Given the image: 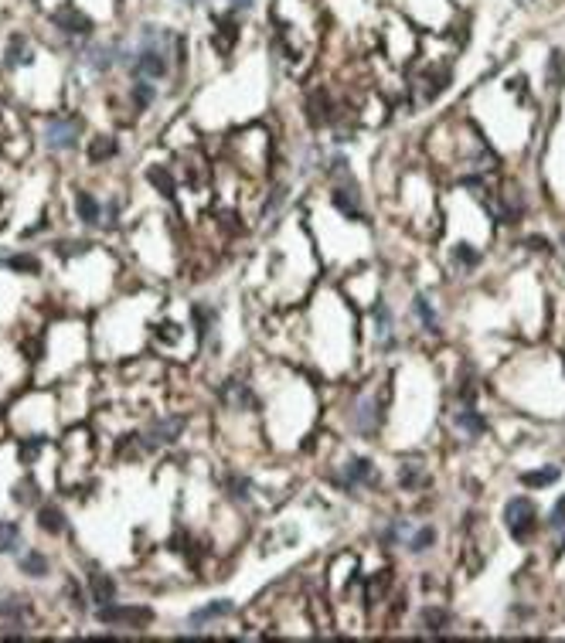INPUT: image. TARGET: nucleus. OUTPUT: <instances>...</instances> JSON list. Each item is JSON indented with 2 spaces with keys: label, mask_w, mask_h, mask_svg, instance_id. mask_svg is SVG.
I'll return each mask as SVG.
<instances>
[{
  "label": "nucleus",
  "mask_w": 565,
  "mask_h": 643,
  "mask_svg": "<svg viewBox=\"0 0 565 643\" xmlns=\"http://www.w3.org/2000/svg\"><path fill=\"white\" fill-rule=\"evenodd\" d=\"M167 48H170V34L164 28H143V48L133 55V75L140 78H164L167 75Z\"/></svg>",
  "instance_id": "1"
},
{
  "label": "nucleus",
  "mask_w": 565,
  "mask_h": 643,
  "mask_svg": "<svg viewBox=\"0 0 565 643\" xmlns=\"http://www.w3.org/2000/svg\"><path fill=\"white\" fill-rule=\"evenodd\" d=\"M535 521H538V511L528 497H514L504 504V524L514 541H528L535 535Z\"/></svg>",
  "instance_id": "2"
},
{
  "label": "nucleus",
  "mask_w": 565,
  "mask_h": 643,
  "mask_svg": "<svg viewBox=\"0 0 565 643\" xmlns=\"http://www.w3.org/2000/svg\"><path fill=\"white\" fill-rule=\"evenodd\" d=\"M82 137V122L76 116H65V120H51L45 130V143L51 150H72Z\"/></svg>",
  "instance_id": "3"
},
{
  "label": "nucleus",
  "mask_w": 565,
  "mask_h": 643,
  "mask_svg": "<svg viewBox=\"0 0 565 643\" xmlns=\"http://www.w3.org/2000/svg\"><path fill=\"white\" fill-rule=\"evenodd\" d=\"M181 429H184V419H157L143 436H140V449H147V453H153V449H160V446H167L174 443L177 436H181Z\"/></svg>",
  "instance_id": "4"
},
{
  "label": "nucleus",
  "mask_w": 565,
  "mask_h": 643,
  "mask_svg": "<svg viewBox=\"0 0 565 643\" xmlns=\"http://www.w3.org/2000/svg\"><path fill=\"white\" fill-rule=\"evenodd\" d=\"M28 612H31V606L21 596H4L0 599V629H4L7 637H21Z\"/></svg>",
  "instance_id": "5"
},
{
  "label": "nucleus",
  "mask_w": 565,
  "mask_h": 643,
  "mask_svg": "<svg viewBox=\"0 0 565 643\" xmlns=\"http://www.w3.org/2000/svg\"><path fill=\"white\" fill-rule=\"evenodd\" d=\"M337 177H341V184H337L334 194H331L334 208H337V211H344L348 218H361V194H358V181H354L351 174H337Z\"/></svg>",
  "instance_id": "6"
},
{
  "label": "nucleus",
  "mask_w": 565,
  "mask_h": 643,
  "mask_svg": "<svg viewBox=\"0 0 565 643\" xmlns=\"http://www.w3.org/2000/svg\"><path fill=\"white\" fill-rule=\"evenodd\" d=\"M99 620L103 623H123V627H143V623H150L153 612L143 610V606H99Z\"/></svg>",
  "instance_id": "7"
},
{
  "label": "nucleus",
  "mask_w": 565,
  "mask_h": 643,
  "mask_svg": "<svg viewBox=\"0 0 565 643\" xmlns=\"http://www.w3.org/2000/svg\"><path fill=\"white\" fill-rule=\"evenodd\" d=\"M375 480H378V474H375V463H371V459H351V463L341 470V476H337V483L348 490L361 487V483H375Z\"/></svg>",
  "instance_id": "8"
},
{
  "label": "nucleus",
  "mask_w": 565,
  "mask_h": 643,
  "mask_svg": "<svg viewBox=\"0 0 565 643\" xmlns=\"http://www.w3.org/2000/svg\"><path fill=\"white\" fill-rule=\"evenodd\" d=\"M55 24H58L61 31H68V34H89L92 31V17L89 14H82L76 4H65V7H58L55 11Z\"/></svg>",
  "instance_id": "9"
},
{
  "label": "nucleus",
  "mask_w": 565,
  "mask_h": 643,
  "mask_svg": "<svg viewBox=\"0 0 565 643\" xmlns=\"http://www.w3.org/2000/svg\"><path fill=\"white\" fill-rule=\"evenodd\" d=\"M382 405L378 402H371V398H365L361 405H358V415H354V426H358V432H375V429L382 426Z\"/></svg>",
  "instance_id": "10"
},
{
  "label": "nucleus",
  "mask_w": 565,
  "mask_h": 643,
  "mask_svg": "<svg viewBox=\"0 0 565 643\" xmlns=\"http://www.w3.org/2000/svg\"><path fill=\"white\" fill-rule=\"evenodd\" d=\"M89 592H92V602H95V606H109V602L116 599V582L109 579L106 572H92Z\"/></svg>",
  "instance_id": "11"
},
{
  "label": "nucleus",
  "mask_w": 565,
  "mask_h": 643,
  "mask_svg": "<svg viewBox=\"0 0 565 643\" xmlns=\"http://www.w3.org/2000/svg\"><path fill=\"white\" fill-rule=\"evenodd\" d=\"M331 113H334V109H331V95L323 89L310 92V99H306V116H310V122H313V126H323V122L331 120Z\"/></svg>",
  "instance_id": "12"
},
{
  "label": "nucleus",
  "mask_w": 565,
  "mask_h": 643,
  "mask_svg": "<svg viewBox=\"0 0 565 643\" xmlns=\"http://www.w3.org/2000/svg\"><path fill=\"white\" fill-rule=\"evenodd\" d=\"M232 612V602L229 599H214V602H208V606H201V610L191 612V627H204V623H212V620H218V616H229Z\"/></svg>",
  "instance_id": "13"
},
{
  "label": "nucleus",
  "mask_w": 565,
  "mask_h": 643,
  "mask_svg": "<svg viewBox=\"0 0 565 643\" xmlns=\"http://www.w3.org/2000/svg\"><path fill=\"white\" fill-rule=\"evenodd\" d=\"M76 211L85 225H99L103 221V208H99V201L92 198L89 191H78L76 194Z\"/></svg>",
  "instance_id": "14"
},
{
  "label": "nucleus",
  "mask_w": 565,
  "mask_h": 643,
  "mask_svg": "<svg viewBox=\"0 0 565 643\" xmlns=\"http://www.w3.org/2000/svg\"><path fill=\"white\" fill-rule=\"evenodd\" d=\"M31 58H34V55H31L28 38H24V34H14V38L7 41V65L17 68V65H28Z\"/></svg>",
  "instance_id": "15"
},
{
  "label": "nucleus",
  "mask_w": 565,
  "mask_h": 643,
  "mask_svg": "<svg viewBox=\"0 0 565 643\" xmlns=\"http://www.w3.org/2000/svg\"><path fill=\"white\" fill-rule=\"evenodd\" d=\"M38 528H41V531H48V535H61V531H65V518H61V511L58 507H41V511H38Z\"/></svg>",
  "instance_id": "16"
},
{
  "label": "nucleus",
  "mask_w": 565,
  "mask_h": 643,
  "mask_svg": "<svg viewBox=\"0 0 565 643\" xmlns=\"http://www.w3.org/2000/svg\"><path fill=\"white\" fill-rule=\"evenodd\" d=\"M559 476H562L559 466H545V470H535V474H521V483L532 490H541V487H549V483H555Z\"/></svg>",
  "instance_id": "17"
},
{
  "label": "nucleus",
  "mask_w": 565,
  "mask_h": 643,
  "mask_svg": "<svg viewBox=\"0 0 565 643\" xmlns=\"http://www.w3.org/2000/svg\"><path fill=\"white\" fill-rule=\"evenodd\" d=\"M21 548V528L14 521H0V551L4 555H14Z\"/></svg>",
  "instance_id": "18"
},
{
  "label": "nucleus",
  "mask_w": 565,
  "mask_h": 643,
  "mask_svg": "<svg viewBox=\"0 0 565 643\" xmlns=\"http://www.w3.org/2000/svg\"><path fill=\"white\" fill-rule=\"evenodd\" d=\"M457 422H460L463 429H467L470 436H484V432H487V422H484V415L477 412V409H470V405L457 412Z\"/></svg>",
  "instance_id": "19"
},
{
  "label": "nucleus",
  "mask_w": 565,
  "mask_h": 643,
  "mask_svg": "<svg viewBox=\"0 0 565 643\" xmlns=\"http://www.w3.org/2000/svg\"><path fill=\"white\" fill-rule=\"evenodd\" d=\"M195 327H198V337L201 340H208L212 337V327H214V310L208 303H195Z\"/></svg>",
  "instance_id": "20"
},
{
  "label": "nucleus",
  "mask_w": 565,
  "mask_h": 643,
  "mask_svg": "<svg viewBox=\"0 0 565 643\" xmlns=\"http://www.w3.org/2000/svg\"><path fill=\"white\" fill-rule=\"evenodd\" d=\"M113 55H116L113 48H106V45H92L89 51H85V61H89L95 72H106L109 65H113ZM116 58H120V55H116Z\"/></svg>",
  "instance_id": "21"
},
{
  "label": "nucleus",
  "mask_w": 565,
  "mask_h": 643,
  "mask_svg": "<svg viewBox=\"0 0 565 643\" xmlns=\"http://www.w3.org/2000/svg\"><path fill=\"white\" fill-rule=\"evenodd\" d=\"M225 490H229L232 501H249V493H252V480H249V476H239V474H229V476H225Z\"/></svg>",
  "instance_id": "22"
},
{
  "label": "nucleus",
  "mask_w": 565,
  "mask_h": 643,
  "mask_svg": "<svg viewBox=\"0 0 565 643\" xmlns=\"http://www.w3.org/2000/svg\"><path fill=\"white\" fill-rule=\"evenodd\" d=\"M21 572H24V575H34V579H41V575H48V558L41 555V551H28V555L21 558Z\"/></svg>",
  "instance_id": "23"
},
{
  "label": "nucleus",
  "mask_w": 565,
  "mask_h": 643,
  "mask_svg": "<svg viewBox=\"0 0 565 643\" xmlns=\"http://www.w3.org/2000/svg\"><path fill=\"white\" fill-rule=\"evenodd\" d=\"M116 140H109V137H99V140H92V147H89V160L92 164H103V160H109V157H116Z\"/></svg>",
  "instance_id": "24"
},
{
  "label": "nucleus",
  "mask_w": 565,
  "mask_h": 643,
  "mask_svg": "<svg viewBox=\"0 0 565 643\" xmlns=\"http://www.w3.org/2000/svg\"><path fill=\"white\" fill-rule=\"evenodd\" d=\"M423 623H426V629H432V633H443V629L450 627V612L429 606V610H423Z\"/></svg>",
  "instance_id": "25"
},
{
  "label": "nucleus",
  "mask_w": 565,
  "mask_h": 643,
  "mask_svg": "<svg viewBox=\"0 0 565 643\" xmlns=\"http://www.w3.org/2000/svg\"><path fill=\"white\" fill-rule=\"evenodd\" d=\"M147 177H150V184H157V187H160V194H164V198H174V177H170L164 167H150V174H147Z\"/></svg>",
  "instance_id": "26"
},
{
  "label": "nucleus",
  "mask_w": 565,
  "mask_h": 643,
  "mask_svg": "<svg viewBox=\"0 0 565 643\" xmlns=\"http://www.w3.org/2000/svg\"><path fill=\"white\" fill-rule=\"evenodd\" d=\"M153 95H157V89L150 85V78H140L137 85H133V103H137L140 109H147L153 103Z\"/></svg>",
  "instance_id": "27"
},
{
  "label": "nucleus",
  "mask_w": 565,
  "mask_h": 643,
  "mask_svg": "<svg viewBox=\"0 0 565 643\" xmlns=\"http://www.w3.org/2000/svg\"><path fill=\"white\" fill-rule=\"evenodd\" d=\"M7 269H14V273H41V262L34 256H14V259H7Z\"/></svg>",
  "instance_id": "28"
},
{
  "label": "nucleus",
  "mask_w": 565,
  "mask_h": 643,
  "mask_svg": "<svg viewBox=\"0 0 565 643\" xmlns=\"http://www.w3.org/2000/svg\"><path fill=\"white\" fill-rule=\"evenodd\" d=\"M426 483V474L419 466H402V487L405 490H419Z\"/></svg>",
  "instance_id": "29"
},
{
  "label": "nucleus",
  "mask_w": 565,
  "mask_h": 643,
  "mask_svg": "<svg viewBox=\"0 0 565 643\" xmlns=\"http://www.w3.org/2000/svg\"><path fill=\"white\" fill-rule=\"evenodd\" d=\"M432 541H436V531H432V528H419V531L409 538V548H413V551H426Z\"/></svg>",
  "instance_id": "30"
},
{
  "label": "nucleus",
  "mask_w": 565,
  "mask_h": 643,
  "mask_svg": "<svg viewBox=\"0 0 565 643\" xmlns=\"http://www.w3.org/2000/svg\"><path fill=\"white\" fill-rule=\"evenodd\" d=\"M453 259H457L460 266H467V269H474L477 262H480V252L470 249V245H457V249H453Z\"/></svg>",
  "instance_id": "31"
},
{
  "label": "nucleus",
  "mask_w": 565,
  "mask_h": 643,
  "mask_svg": "<svg viewBox=\"0 0 565 643\" xmlns=\"http://www.w3.org/2000/svg\"><path fill=\"white\" fill-rule=\"evenodd\" d=\"M415 313H419V317H423V323H426L429 330L436 334V317H432V306H429L426 296H415Z\"/></svg>",
  "instance_id": "32"
},
{
  "label": "nucleus",
  "mask_w": 565,
  "mask_h": 643,
  "mask_svg": "<svg viewBox=\"0 0 565 643\" xmlns=\"http://www.w3.org/2000/svg\"><path fill=\"white\" fill-rule=\"evenodd\" d=\"M565 78V55H551V65H549V82L559 85Z\"/></svg>",
  "instance_id": "33"
},
{
  "label": "nucleus",
  "mask_w": 565,
  "mask_h": 643,
  "mask_svg": "<svg viewBox=\"0 0 565 643\" xmlns=\"http://www.w3.org/2000/svg\"><path fill=\"white\" fill-rule=\"evenodd\" d=\"M17 504H31V501H34V493H38V487H34V480H21V483H17Z\"/></svg>",
  "instance_id": "34"
},
{
  "label": "nucleus",
  "mask_w": 565,
  "mask_h": 643,
  "mask_svg": "<svg viewBox=\"0 0 565 643\" xmlns=\"http://www.w3.org/2000/svg\"><path fill=\"white\" fill-rule=\"evenodd\" d=\"M85 249H89L85 242H55V252H58L61 259H65V256H82Z\"/></svg>",
  "instance_id": "35"
},
{
  "label": "nucleus",
  "mask_w": 565,
  "mask_h": 643,
  "mask_svg": "<svg viewBox=\"0 0 565 643\" xmlns=\"http://www.w3.org/2000/svg\"><path fill=\"white\" fill-rule=\"evenodd\" d=\"M375 313H378V334L388 337V334H392V313H388V306L378 303V306H375Z\"/></svg>",
  "instance_id": "36"
},
{
  "label": "nucleus",
  "mask_w": 565,
  "mask_h": 643,
  "mask_svg": "<svg viewBox=\"0 0 565 643\" xmlns=\"http://www.w3.org/2000/svg\"><path fill=\"white\" fill-rule=\"evenodd\" d=\"M549 524H551V528H559V531H565V497H562V501H559L555 507H551Z\"/></svg>",
  "instance_id": "37"
},
{
  "label": "nucleus",
  "mask_w": 565,
  "mask_h": 643,
  "mask_svg": "<svg viewBox=\"0 0 565 643\" xmlns=\"http://www.w3.org/2000/svg\"><path fill=\"white\" fill-rule=\"evenodd\" d=\"M177 330H181L177 323H160L157 327V340H177Z\"/></svg>",
  "instance_id": "38"
},
{
  "label": "nucleus",
  "mask_w": 565,
  "mask_h": 643,
  "mask_svg": "<svg viewBox=\"0 0 565 643\" xmlns=\"http://www.w3.org/2000/svg\"><path fill=\"white\" fill-rule=\"evenodd\" d=\"M41 449H45V439L38 436V439H28V443H24V449H21V456H24V459H31V456H34V453H41Z\"/></svg>",
  "instance_id": "39"
},
{
  "label": "nucleus",
  "mask_w": 565,
  "mask_h": 643,
  "mask_svg": "<svg viewBox=\"0 0 565 643\" xmlns=\"http://www.w3.org/2000/svg\"><path fill=\"white\" fill-rule=\"evenodd\" d=\"M256 0H232V7H239V11H245V7H252Z\"/></svg>",
  "instance_id": "40"
},
{
  "label": "nucleus",
  "mask_w": 565,
  "mask_h": 643,
  "mask_svg": "<svg viewBox=\"0 0 565 643\" xmlns=\"http://www.w3.org/2000/svg\"><path fill=\"white\" fill-rule=\"evenodd\" d=\"M562 548H565V541H562Z\"/></svg>",
  "instance_id": "41"
}]
</instances>
